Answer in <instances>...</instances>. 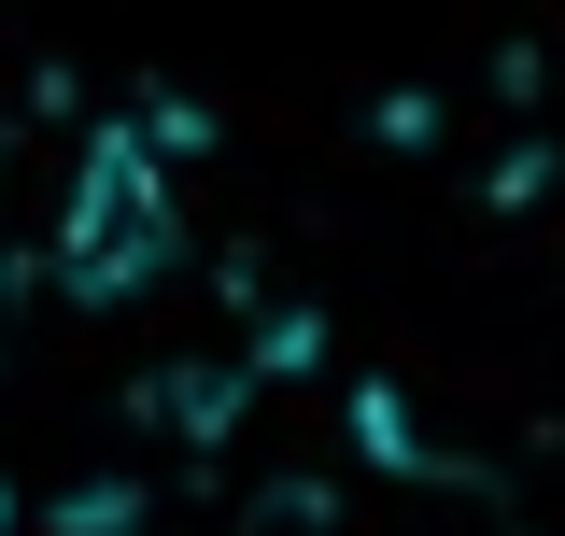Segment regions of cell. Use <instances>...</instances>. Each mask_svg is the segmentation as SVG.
Wrapping results in <instances>:
<instances>
[{
  "instance_id": "cell-1",
  "label": "cell",
  "mask_w": 565,
  "mask_h": 536,
  "mask_svg": "<svg viewBox=\"0 0 565 536\" xmlns=\"http://www.w3.org/2000/svg\"><path fill=\"white\" fill-rule=\"evenodd\" d=\"M43 255H57L71 297H128L170 268V170L141 128H85L57 170V212H43Z\"/></svg>"
},
{
  "instance_id": "cell-2",
  "label": "cell",
  "mask_w": 565,
  "mask_h": 536,
  "mask_svg": "<svg viewBox=\"0 0 565 536\" xmlns=\"http://www.w3.org/2000/svg\"><path fill=\"white\" fill-rule=\"evenodd\" d=\"M0 325H14V240H0Z\"/></svg>"
}]
</instances>
